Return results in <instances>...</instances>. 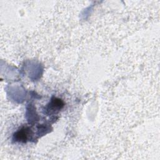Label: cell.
Instances as JSON below:
<instances>
[{"instance_id": "obj_1", "label": "cell", "mask_w": 160, "mask_h": 160, "mask_svg": "<svg viewBox=\"0 0 160 160\" xmlns=\"http://www.w3.org/2000/svg\"><path fill=\"white\" fill-rule=\"evenodd\" d=\"M32 132L28 126H23L19 130L16 131L13 135V139L16 142H26L31 138Z\"/></svg>"}, {"instance_id": "obj_2", "label": "cell", "mask_w": 160, "mask_h": 160, "mask_svg": "<svg viewBox=\"0 0 160 160\" xmlns=\"http://www.w3.org/2000/svg\"><path fill=\"white\" fill-rule=\"evenodd\" d=\"M64 106L63 101L59 98H52L49 102V103L47 105L46 108V113H53L56 111H59Z\"/></svg>"}]
</instances>
